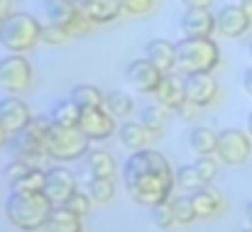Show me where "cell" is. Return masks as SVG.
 <instances>
[{"instance_id": "ba28073f", "label": "cell", "mask_w": 252, "mask_h": 232, "mask_svg": "<svg viewBox=\"0 0 252 232\" xmlns=\"http://www.w3.org/2000/svg\"><path fill=\"white\" fill-rule=\"evenodd\" d=\"M252 154V137L248 130L240 127H225L218 132V149L216 156L218 161L228 164V166H240L245 164Z\"/></svg>"}, {"instance_id": "5b68a950", "label": "cell", "mask_w": 252, "mask_h": 232, "mask_svg": "<svg viewBox=\"0 0 252 232\" xmlns=\"http://www.w3.org/2000/svg\"><path fill=\"white\" fill-rule=\"evenodd\" d=\"M49 127H52V117L49 115H34L22 132L10 135L7 149H10L12 159H22L30 166L42 169V159L47 156L44 154V140H47Z\"/></svg>"}, {"instance_id": "ffe728a7", "label": "cell", "mask_w": 252, "mask_h": 232, "mask_svg": "<svg viewBox=\"0 0 252 232\" xmlns=\"http://www.w3.org/2000/svg\"><path fill=\"white\" fill-rule=\"evenodd\" d=\"M145 57L162 71L169 74L176 69V42L169 39H150L145 47Z\"/></svg>"}, {"instance_id": "3957f363", "label": "cell", "mask_w": 252, "mask_h": 232, "mask_svg": "<svg viewBox=\"0 0 252 232\" xmlns=\"http://www.w3.org/2000/svg\"><path fill=\"white\" fill-rule=\"evenodd\" d=\"M220 59L223 54L213 37H201V39L181 37V42H176V71L184 76L213 74L220 66Z\"/></svg>"}, {"instance_id": "d6a6232c", "label": "cell", "mask_w": 252, "mask_h": 232, "mask_svg": "<svg viewBox=\"0 0 252 232\" xmlns=\"http://www.w3.org/2000/svg\"><path fill=\"white\" fill-rule=\"evenodd\" d=\"M71 32L62 25H54V22H47L42 25V44H49V47H59V44H69L71 42Z\"/></svg>"}, {"instance_id": "8d00e7d4", "label": "cell", "mask_w": 252, "mask_h": 232, "mask_svg": "<svg viewBox=\"0 0 252 232\" xmlns=\"http://www.w3.org/2000/svg\"><path fill=\"white\" fill-rule=\"evenodd\" d=\"M157 7V0H123V12L125 15H147Z\"/></svg>"}, {"instance_id": "681fc988", "label": "cell", "mask_w": 252, "mask_h": 232, "mask_svg": "<svg viewBox=\"0 0 252 232\" xmlns=\"http://www.w3.org/2000/svg\"><path fill=\"white\" fill-rule=\"evenodd\" d=\"M243 232H252V228H250V225H248V228H245V230H243Z\"/></svg>"}, {"instance_id": "836d02e7", "label": "cell", "mask_w": 252, "mask_h": 232, "mask_svg": "<svg viewBox=\"0 0 252 232\" xmlns=\"http://www.w3.org/2000/svg\"><path fill=\"white\" fill-rule=\"evenodd\" d=\"M171 205H174V218H176V225H191L196 218V210H193V203H191V196H179V198H171Z\"/></svg>"}, {"instance_id": "2e32d148", "label": "cell", "mask_w": 252, "mask_h": 232, "mask_svg": "<svg viewBox=\"0 0 252 232\" xmlns=\"http://www.w3.org/2000/svg\"><path fill=\"white\" fill-rule=\"evenodd\" d=\"M32 117H34V115H32L30 105H27L22 98H17V95H7V98L0 100V125L5 127L7 135H17V132H22V130L30 125Z\"/></svg>"}, {"instance_id": "7a4b0ae2", "label": "cell", "mask_w": 252, "mask_h": 232, "mask_svg": "<svg viewBox=\"0 0 252 232\" xmlns=\"http://www.w3.org/2000/svg\"><path fill=\"white\" fill-rule=\"evenodd\" d=\"M54 203L39 193H10L5 201V218L22 232H37L47 225Z\"/></svg>"}, {"instance_id": "7dc6e473", "label": "cell", "mask_w": 252, "mask_h": 232, "mask_svg": "<svg viewBox=\"0 0 252 232\" xmlns=\"http://www.w3.org/2000/svg\"><path fill=\"white\" fill-rule=\"evenodd\" d=\"M62 2H69V5H81V0H62Z\"/></svg>"}, {"instance_id": "6da1fadb", "label": "cell", "mask_w": 252, "mask_h": 232, "mask_svg": "<svg viewBox=\"0 0 252 232\" xmlns=\"http://www.w3.org/2000/svg\"><path fill=\"white\" fill-rule=\"evenodd\" d=\"M123 186L137 205H159L164 201H171V193L176 188L174 169L167 156L157 149L147 147L132 152L123 164Z\"/></svg>"}, {"instance_id": "74e56055", "label": "cell", "mask_w": 252, "mask_h": 232, "mask_svg": "<svg viewBox=\"0 0 252 232\" xmlns=\"http://www.w3.org/2000/svg\"><path fill=\"white\" fill-rule=\"evenodd\" d=\"M30 169H34V166H30L27 161H22V159H10L7 164H5V169H2V176L7 178V183L10 181H15V178H20L22 174H27Z\"/></svg>"}, {"instance_id": "b9f144b4", "label": "cell", "mask_w": 252, "mask_h": 232, "mask_svg": "<svg viewBox=\"0 0 252 232\" xmlns=\"http://www.w3.org/2000/svg\"><path fill=\"white\" fill-rule=\"evenodd\" d=\"M243 88H245V93L252 98V66L243 74Z\"/></svg>"}, {"instance_id": "e0dca14e", "label": "cell", "mask_w": 252, "mask_h": 232, "mask_svg": "<svg viewBox=\"0 0 252 232\" xmlns=\"http://www.w3.org/2000/svg\"><path fill=\"white\" fill-rule=\"evenodd\" d=\"M184 81H186V76L179 74L176 69L164 74L162 81H159V86H157V90L152 93L155 100H157L159 105H164L167 110H176V108L186 100V83H184Z\"/></svg>"}, {"instance_id": "484cf974", "label": "cell", "mask_w": 252, "mask_h": 232, "mask_svg": "<svg viewBox=\"0 0 252 232\" xmlns=\"http://www.w3.org/2000/svg\"><path fill=\"white\" fill-rule=\"evenodd\" d=\"M115 120H127L135 113V98L125 90H110L105 93V105H103Z\"/></svg>"}, {"instance_id": "44dd1931", "label": "cell", "mask_w": 252, "mask_h": 232, "mask_svg": "<svg viewBox=\"0 0 252 232\" xmlns=\"http://www.w3.org/2000/svg\"><path fill=\"white\" fill-rule=\"evenodd\" d=\"M189 147L196 156H216L218 132L208 125H193L189 130Z\"/></svg>"}, {"instance_id": "ee69618b", "label": "cell", "mask_w": 252, "mask_h": 232, "mask_svg": "<svg viewBox=\"0 0 252 232\" xmlns=\"http://www.w3.org/2000/svg\"><path fill=\"white\" fill-rule=\"evenodd\" d=\"M245 218H248V225L252 228V201L245 205Z\"/></svg>"}, {"instance_id": "4dcf8cb0", "label": "cell", "mask_w": 252, "mask_h": 232, "mask_svg": "<svg viewBox=\"0 0 252 232\" xmlns=\"http://www.w3.org/2000/svg\"><path fill=\"white\" fill-rule=\"evenodd\" d=\"M174 183H176L179 191H184V193H189V196L196 193L198 188H203V181H201V176H198V171H196L193 164L179 166V169L174 171Z\"/></svg>"}, {"instance_id": "f6af8a7d", "label": "cell", "mask_w": 252, "mask_h": 232, "mask_svg": "<svg viewBox=\"0 0 252 232\" xmlns=\"http://www.w3.org/2000/svg\"><path fill=\"white\" fill-rule=\"evenodd\" d=\"M238 2H240V5H243V7H245V10L252 15V0H238Z\"/></svg>"}, {"instance_id": "f35d334b", "label": "cell", "mask_w": 252, "mask_h": 232, "mask_svg": "<svg viewBox=\"0 0 252 232\" xmlns=\"http://www.w3.org/2000/svg\"><path fill=\"white\" fill-rule=\"evenodd\" d=\"M174 113H176V117H179V120H184V122H196V120H198V115H201V108H198V105H193L191 100H184Z\"/></svg>"}, {"instance_id": "d4e9b609", "label": "cell", "mask_w": 252, "mask_h": 232, "mask_svg": "<svg viewBox=\"0 0 252 232\" xmlns=\"http://www.w3.org/2000/svg\"><path fill=\"white\" fill-rule=\"evenodd\" d=\"M86 159V169L91 176H108V178H115L118 174V161L115 156L105 149H88Z\"/></svg>"}, {"instance_id": "7402d4cb", "label": "cell", "mask_w": 252, "mask_h": 232, "mask_svg": "<svg viewBox=\"0 0 252 232\" xmlns=\"http://www.w3.org/2000/svg\"><path fill=\"white\" fill-rule=\"evenodd\" d=\"M118 132H120V142H123V147L130 149V152L147 149L150 142H152V137H155L142 122H135V120H125V122L120 125Z\"/></svg>"}, {"instance_id": "83f0119b", "label": "cell", "mask_w": 252, "mask_h": 232, "mask_svg": "<svg viewBox=\"0 0 252 232\" xmlns=\"http://www.w3.org/2000/svg\"><path fill=\"white\" fill-rule=\"evenodd\" d=\"M167 120H169V110L159 103H152V105H145L140 110V122L152 132V135H159L164 127H167Z\"/></svg>"}, {"instance_id": "bcb514c9", "label": "cell", "mask_w": 252, "mask_h": 232, "mask_svg": "<svg viewBox=\"0 0 252 232\" xmlns=\"http://www.w3.org/2000/svg\"><path fill=\"white\" fill-rule=\"evenodd\" d=\"M248 132H250V137H252V113L248 115Z\"/></svg>"}, {"instance_id": "7bdbcfd3", "label": "cell", "mask_w": 252, "mask_h": 232, "mask_svg": "<svg viewBox=\"0 0 252 232\" xmlns=\"http://www.w3.org/2000/svg\"><path fill=\"white\" fill-rule=\"evenodd\" d=\"M7 142H10V135H7V132H5V127L0 125V149H2V147H7Z\"/></svg>"}, {"instance_id": "4fadbf2b", "label": "cell", "mask_w": 252, "mask_h": 232, "mask_svg": "<svg viewBox=\"0 0 252 232\" xmlns=\"http://www.w3.org/2000/svg\"><path fill=\"white\" fill-rule=\"evenodd\" d=\"M162 76H164V74H162L147 57H145V59H132V61L127 64V69H125L127 83H130L137 93H142V95H152V93L157 90Z\"/></svg>"}, {"instance_id": "d590c367", "label": "cell", "mask_w": 252, "mask_h": 232, "mask_svg": "<svg viewBox=\"0 0 252 232\" xmlns=\"http://www.w3.org/2000/svg\"><path fill=\"white\" fill-rule=\"evenodd\" d=\"M64 208H69L74 215H79V218H86L88 213H91V208H93V198L88 196V191H76L66 203H64Z\"/></svg>"}, {"instance_id": "277c9868", "label": "cell", "mask_w": 252, "mask_h": 232, "mask_svg": "<svg viewBox=\"0 0 252 232\" xmlns=\"http://www.w3.org/2000/svg\"><path fill=\"white\" fill-rule=\"evenodd\" d=\"M42 42V22L30 12H12L0 25V47L7 54H27Z\"/></svg>"}, {"instance_id": "f1b7e54d", "label": "cell", "mask_w": 252, "mask_h": 232, "mask_svg": "<svg viewBox=\"0 0 252 232\" xmlns=\"http://www.w3.org/2000/svg\"><path fill=\"white\" fill-rule=\"evenodd\" d=\"M115 191H118V186L108 176H91L88 178V196L93 198V203L108 205L115 198Z\"/></svg>"}, {"instance_id": "5bb4252c", "label": "cell", "mask_w": 252, "mask_h": 232, "mask_svg": "<svg viewBox=\"0 0 252 232\" xmlns=\"http://www.w3.org/2000/svg\"><path fill=\"white\" fill-rule=\"evenodd\" d=\"M184 83H186V100H191L201 110L216 105L220 98V86L211 74H191Z\"/></svg>"}, {"instance_id": "8992f818", "label": "cell", "mask_w": 252, "mask_h": 232, "mask_svg": "<svg viewBox=\"0 0 252 232\" xmlns=\"http://www.w3.org/2000/svg\"><path fill=\"white\" fill-rule=\"evenodd\" d=\"M91 149V140L86 137L79 127H59L52 125L44 140V154L59 164L79 161Z\"/></svg>"}, {"instance_id": "d6986e66", "label": "cell", "mask_w": 252, "mask_h": 232, "mask_svg": "<svg viewBox=\"0 0 252 232\" xmlns=\"http://www.w3.org/2000/svg\"><path fill=\"white\" fill-rule=\"evenodd\" d=\"M93 27L110 25L123 15V0H81L79 5Z\"/></svg>"}, {"instance_id": "f546056e", "label": "cell", "mask_w": 252, "mask_h": 232, "mask_svg": "<svg viewBox=\"0 0 252 232\" xmlns=\"http://www.w3.org/2000/svg\"><path fill=\"white\" fill-rule=\"evenodd\" d=\"M71 98L81 105V110L84 108H103L105 105V93L98 86H93V83H79V86H74L71 88Z\"/></svg>"}, {"instance_id": "7c38bea8", "label": "cell", "mask_w": 252, "mask_h": 232, "mask_svg": "<svg viewBox=\"0 0 252 232\" xmlns=\"http://www.w3.org/2000/svg\"><path fill=\"white\" fill-rule=\"evenodd\" d=\"M79 130L91 142H103L118 132V125H115V117L105 108H84L81 120H79Z\"/></svg>"}, {"instance_id": "8fae6325", "label": "cell", "mask_w": 252, "mask_h": 232, "mask_svg": "<svg viewBox=\"0 0 252 232\" xmlns=\"http://www.w3.org/2000/svg\"><path fill=\"white\" fill-rule=\"evenodd\" d=\"M44 12H47L49 22L66 27L71 34H79V32H86V29L93 27L79 5H69V2H62V0H44Z\"/></svg>"}, {"instance_id": "1f68e13d", "label": "cell", "mask_w": 252, "mask_h": 232, "mask_svg": "<svg viewBox=\"0 0 252 232\" xmlns=\"http://www.w3.org/2000/svg\"><path fill=\"white\" fill-rule=\"evenodd\" d=\"M150 220L157 230H171L176 225V218H174V205L171 201H164L159 205H152L150 208Z\"/></svg>"}, {"instance_id": "ac0fdd59", "label": "cell", "mask_w": 252, "mask_h": 232, "mask_svg": "<svg viewBox=\"0 0 252 232\" xmlns=\"http://www.w3.org/2000/svg\"><path fill=\"white\" fill-rule=\"evenodd\" d=\"M191 203H193V210H196V218H198V220L218 218V215L225 210V198H223V193L216 191L213 186H203V188H198L196 193H191Z\"/></svg>"}, {"instance_id": "60d3db41", "label": "cell", "mask_w": 252, "mask_h": 232, "mask_svg": "<svg viewBox=\"0 0 252 232\" xmlns=\"http://www.w3.org/2000/svg\"><path fill=\"white\" fill-rule=\"evenodd\" d=\"M15 0H0V17H7V15H12L15 10Z\"/></svg>"}, {"instance_id": "9a60e30c", "label": "cell", "mask_w": 252, "mask_h": 232, "mask_svg": "<svg viewBox=\"0 0 252 232\" xmlns=\"http://www.w3.org/2000/svg\"><path fill=\"white\" fill-rule=\"evenodd\" d=\"M179 29L189 39H201V37H213L216 34V15L211 10L201 7H189L179 17Z\"/></svg>"}, {"instance_id": "30bf717a", "label": "cell", "mask_w": 252, "mask_h": 232, "mask_svg": "<svg viewBox=\"0 0 252 232\" xmlns=\"http://www.w3.org/2000/svg\"><path fill=\"white\" fill-rule=\"evenodd\" d=\"M252 29V15L240 5L230 2L223 5L216 15V32L225 39H240Z\"/></svg>"}, {"instance_id": "e575fe53", "label": "cell", "mask_w": 252, "mask_h": 232, "mask_svg": "<svg viewBox=\"0 0 252 232\" xmlns=\"http://www.w3.org/2000/svg\"><path fill=\"white\" fill-rule=\"evenodd\" d=\"M193 166H196V171H198L203 186H211L213 178L218 176V159H216V156H196Z\"/></svg>"}, {"instance_id": "9c48e42d", "label": "cell", "mask_w": 252, "mask_h": 232, "mask_svg": "<svg viewBox=\"0 0 252 232\" xmlns=\"http://www.w3.org/2000/svg\"><path fill=\"white\" fill-rule=\"evenodd\" d=\"M47 181H44V196L54 203V205H64L76 191H79V178L71 169L54 164L49 169H44Z\"/></svg>"}, {"instance_id": "52a82bcc", "label": "cell", "mask_w": 252, "mask_h": 232, "mask_svg": "<svg viewBox=\"0 0 252 232\" xmlns=\"http://www.w3.org/2000/svg\"><path fill=\"white\" fill-rule=\"evenodd\" d=\"M34 81V69L25 54H5L0 59V88L10 95L25 93Z\"/></svg>"}, {"instance_id": "c3c4849f", "label": "cell", "mask_w": 252, "mask_h": 232, "mask_svg": "<svg viewBox=\"0 0 252 232\" xmlns=\"http://www.w3.org/2000/svg\"><path fill=\"white\" fill-rule=\"evenodd\" d=\"M248 54H250V61H252V42L248 44Z\"/></svg>"}, {"instance_id": "603a6c76", "label": "cell", "mask_w": 252, "mask_h": 232, "mask_svg": "<svg viewBox=\"0 0 252 232\" xmlns=\"http://www.w3.org/2000/svg\"><path fill=\"white\" fill-rule=\"evenodd\" d=\"M47 232H84V218L74 215L69 208L64 205H54L49 218H47Z\"/></svg>"}, {"instance_id": "cb8c5ba5", "label": "cell", "mask_w": 252, "mask_h": 232, "mask_svg": "<svg viewBox=\"0 0 252 232\" xmlns=\"http://www.w3.org/2000/svg\"><path fill=\"white\" fill-rule=\"evenodd\" d=\"M49 117H52V125H59V127H79V120H81V105L69 95V98H62L52 105L49 110Z\"/></svg>"}, {"instance_id": "ab89813d", "label": "cell", "mask_w": 252, "mask_h": 232, "mask_svg": "<svg viewBox=\"0 0 252 232\" xmlns=\"http://www.w3.org/2000/svg\"><path fill=\"white\" fill-rule=\"evenodd\" d=\"M184 2V7L189 10V7H201V10H211V5H213V0H181Z\"/></svg>"}, {"instance_id": "f907efd6", "label": "cell", "mask_w": 252, "mask_h": 232, "mask_svg": "<svg viewBox=\"0 0 252 232\" xmlns=\"http://www.w3.org/2000/svg\"><path fill=\"white\" fill-rule=\"evenodd\" d=\"M2 20H5V17H0V25H2Z\"/></svg>"}, {"instance_id": "4316f807", "label": "cell", "mask_w": 252, "mask_h": 232, "mask_svg": "<svg viewBox=\"0 0 252 232\" xmlns=\"http://www.w3.org/2000/svg\"><path fill=\"white\" fill-rule=\"evenodd\" d=\"M44 181H47L44 169H30L20 178L10 181V193H39L44 191Z\"/></svg>"}]
</instances>
